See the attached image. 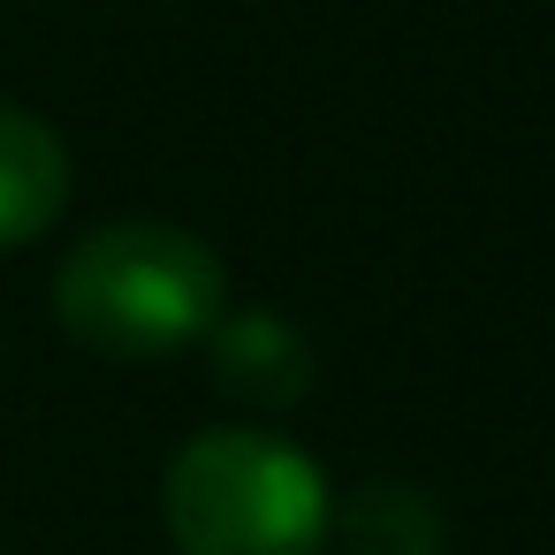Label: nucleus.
<instances>
[{
  "label": "nucleus",
  "mask_w": 555,
  "mask_h": 555,
  "mask_svg": "<svg viewBox=\"0 0 555 555\" xmlns=\"http://www.w3.org/2000/svg\"><path fill=\"white\" fill-rule=\"evenodd\" d=\"M221 289H229V274L191 229L107 221L62 259L54 312H62L69 343H85L92 358L145 365V358H176V350L206 343L221 320Z\"/></svg>",
  "instance_id": "1"
},
{
  "label": "nucleus",
  "mask_w": 555,
  "mask_h": 555,
  "mask_svg": "<svg viewBox=\"0 0 555 555\" xmlns=\"http://www.w3.org/2000/svg\"><path fill=\"white\" fill-rule=\"evenodd\" d=\"M168 532L183 555H320L327 479L267 426H214L168 464Z\"/></svg>",
  "instance_id": "2"
},
{
  "label": "nucleus",
  "mask_w": 555,
  "mask_h": 555,
  "mask_svg": "<svg viewBox=\"0 0 555 555\" xmlns=\"http://www.w3.org/2000/svg\"><path fill=\"white\" fill-rule=\"evenodd\" d=\"M206 358H214V380L251 403V411H289L305 388H312V350L289 320L274 312H236V320H214L206 335Z\"/></svg>",
  "instance_id": "3"
},
{
  "label": "nucleus",
  "mask_w": 555,
  "mask_h": 555,
  "mask_svg": "<svg viewBox=\"0 0 555 555\" xmlns=\"http://www.w3.org/2000/svg\"><path fill=\"white\" fill-rule=\"evenodd\" d=\"M69 206V153L62 138L0 100V251H16L31 236H47Z\"/></svg>",
  "instance_id": "4"
},
{
  "label": "nucleus",
  "mask_w": 555,
  "mask_h": 555,
  "mask_svg": "<svg viewBox=\"0 0 555 555\" xmlns=\"http://www.w3.org/2000/svg\"><path fill=\"white\" fill-rule=\"evenodd\" d=\"M343 555H441V517L411 479H373L335 517Z\"/></svg>",
  "instance_id": "5"
}]
</instances>
